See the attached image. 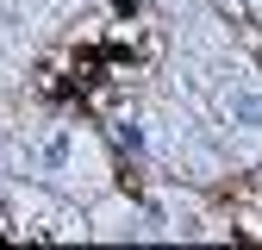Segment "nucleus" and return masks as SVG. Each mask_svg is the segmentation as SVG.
I'll use <instances>...</instances> for the list:
<instances>
[{"mask_svg":"<svg viewBox=\"0 0 262 250\" xmlns=\"http://www.w3.org/2000/svg\"><path fill=\"white\" fill-rule=\"evenodd\" d=\"M231 113H237L244 125H256V119H262V100H256V94H237V100H231Z\"/></svg>","mask_w":262,"mask_h":250,"instance_id":"f257e3e1","label":"nucleus"}]
</instances>
